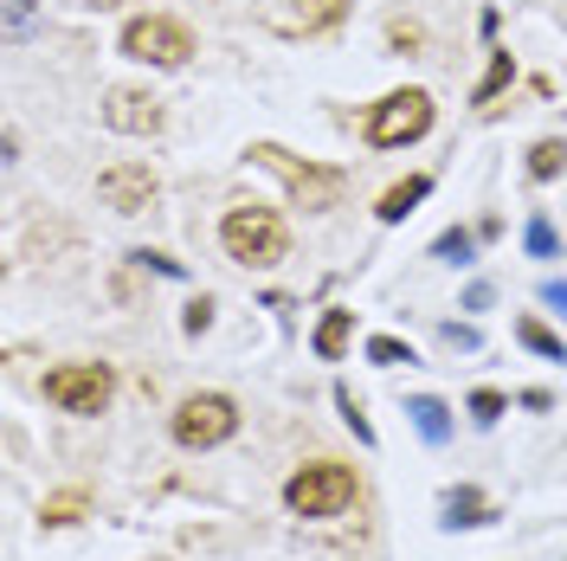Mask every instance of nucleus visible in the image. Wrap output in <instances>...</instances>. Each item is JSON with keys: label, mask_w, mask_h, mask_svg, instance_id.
<instances>
[{"label": "nucleus", "mask_w": 567, "mask_h": 561, "mask_svg": "<svg viewBox=\"0 0 567 561\" xmlns=\"http://www.w3.org/2000/svg\"><path fill=\"white\" fill-rule=\"evenodd\" d=\"M219 246L233 265H251V272H265V265H278L284 258V220L271 207H258V201H239V207H226L219 220Z\"/></svg>", "instance_id": "nucleus-1"}, {"label": "nucleus", "mask_w": 567, "mask_h": 561, "mask_svg": "<svg viewBox=\"0 0 567 561\" xmlns=\"http://www.w3.org/2000/svg\"><path fill=\"white\" fill-rule=\"evenodd\" d=\"M284 503L297 510V517H342L354 503V471L349 465H336V458H317V465H303L290 484H284Z\"/></svg>", "instance_id": "nucleus-2"}, {"label": "nucleus", "mask_w": 567, "mask_h": 561, "mask_svg": "<svg viewBox=\"0 0 567 561\" xmlns=\"http://www.w3.org/2000/svg\"><path fill=\"white\" fill-rule=\"evenodd\" d=\"M251 155H258V162H265V169L284 181V187H290V201H297V207H310V213L336 207V201H342V187H349V181H342V169L297 162V155H290V149H278V142H258Z\"/></svg>", "instance_id": "nucleus-3"}, {"label": "nucleus", "mask_w": 567, "mask_h": 561, "mask_svg": "<svg viewBox=\"0 0 567 561\" xmlns=\"http://www.w3.org/2000/svg\"><path fill=\"white\" fill-rule=\"evenodd\" d=\"M123 59L175 71V65H187V59H194V33H187L181 20H168V13H142V20H130V27H123Z\"/></svg>", "instance_id": "nucleus-4"}, {"label": "nucleus", "mask_w": 567, "mask_h": 561, "mask_svg": "<svg viewBox=\"0 0 567 561\" xmlns=\"http://www.w3.org/2000/svg\"><path fill=\"white\" fill-rule=\"evenodd\" d=\"M233 432H239V407L226 394H187L175 407V446H187V452L226 446Z\"/></svg>", "instance_id": "nucleus-5"}, {"label": "nucleus", "mask_w": 567, "mask_h": 561, "mask_svg": "<svg viewBox=\"0 0 567 561\" xmlns=\"http://www.w3.org/2000/svg\"><path fill=\"white\" fill-rule=\"evenodd\" d=\"M110 394H116V375H110L104 361H71V368L45 375V400L59 414H104Z\"/></svg>", "instance_id": "nucleus-6"}, {"label": "nucleus", "mask_w": 567, "mask_h": 561, "mask_svg": "<svg viewBox=\"0 0 567 561\" xmlns=\"http://www.w3.org/2000/svg\"><path fill=\"white\" fill-rule=\"evenodd\" d=\"M425 130H432V98H425L420 84H406V91L381 98V104H374V116H368V142H374V149L420 142Z\"/></svg>", "instance_id": "nucleus-7"}, {"label": "nucleus", "mask_w": 567, "mask_h": 561, "mask_svg": "<svg viewBox=\"0 0 567 561\" xmlns=\"http://www.w3.org/2000/svg\"><path fill=\"white\" fill-rule=\"evenodd\" d=\"M97 194H104V207H116V213H142L162 194V181H155L148 162H116V169L97 175Z\"/></svg>", "instance_id": "nucleus-8"}, {"label": "nucleus", "mask_w": 567, "mask_h": 561, "mask_svg": "<svg viewBox=\"0 0 567 561\" xmlns=\"http://www.w3.org/2000/svg\"><path fill=\"white\" fill-rule=\"evenodd\" d=\"M104 123L116 130V136H155V130H162V98L116 84V91L104 98Z\"/></svg>", "instance_id": "nucleus-9"}, {"label": "nucleus", "mask_w": 567, "mask_h": 561, "mask_svg": "<svg viewBox=\"0 0 567 561\" xmlns=\"http://www.w3.org/2000/svg\"><path fill=\"white\" fill-rule=\"evenodd\" d=\"M342 13H349V0H290V13H284L278 27L284 33H329Z\"/></svg>", "instance_id": "nucleus-10"}, {"label": "nucleus", "mask_w": 567, "mask_h": 561, "mask_svg": "<svg viewBox=\"0 0 567 561\" xmlns=\"http://www.w3.org/2000/svg\"><path fill=\"white\" fill-rule=\"evenodd\" d=\"M425 194H432V181H425V175H406L400 187H388V194H381V207H374V213H381L388 226H400V220H406V213L420 207Z\"/></svg>", "instance_id": "nucleus-11"}, {"label": "nucleus", "mask_w": 567, "mask_h": 561, "mask_svg": "<svg viewBox=\"0 0 567 561\" xmlns=\"http://www.w3.org/2000/svg\"><path fill=\"white\" fill-rule=\"evenodd\" d=\"M406 414H413V426H420V439H425V446H445V439H452V407H445V400L420 394V400H413Z\"/></svg>", "instance_id": "nucleus-12"}, {"label": "nucleus", "mask_w": 567, "mask_h": 561, "mask_svg": "<svg viewBox=\"0 0 567 561\" xmlns=\"http://www.w3.org/2000/svg\"><path fill=\"white\" fill-rule=\"evenodd\" d=\"M445 529H477V523H491V503H484V491H452L445 497V517H439Z\"/></svg>", "instance_id": "nucleus-13"}, {"label": "nucleus", "mask_w": 567, "mask_h": 561, "mask_svg": "<svg viewBox=\"0 0 567 561\" xmlns=\"http://www.w3.org/2000/svg\"><path fill=\"white\" fill-rule=\"evenodd\" d=\"M349 329H354V310H329L317 323V355H322V361H342V349H349Z\"/></svg>", "instance_id": "nucleus-14"}, {"label": "nucleus", "mask_w": 567, "mask_h": 561, "mask_svg": "<svg viewBox=\"0 0 567 561\" xmlns=\"http://www.w3.org/2000/svg\"><path fill=\"white\" fill-rule=\"evenodd\" d=\"M516 336H523V349L548 355V361H567L561 336H555V329H548V323H535V316H523V323H516Z\"/></svg>", "instance_id": "nucleus-15"}, {"label": "nucleus", "mask_w": 567, "mask_h": 561, "mask_svg": "<svg viewBox=\"0 0 567 561\" xmlns=\"http://www.w3.org/2000/svg\"><path fill=\"white\" fill-rule=\"evenodd\" d=\"M561 169H567V142L548 136V142H535V149H529V175L535 181H555Z\"/></svg>", "instance_id": "nucleus-16"}, {"label": "nucleus", "mask_w": 567, "mask_h": 561, "mask_svg": "<svg viewBox=\"0 0 567 561\" xmlns=\"http://www.w3.org/2000/svg\"><path fill=\"white\" fill-rule=\"evenodd\" d=\"M509 78H516V65H509V52H496V59H491V78H484V84L471 91V104H496V91H503Z\"/></svg>", "instance_id": "nucleus-17"}, {"label": "nucleus", "mask_w": 567, "mask_h": 561, "mask_svg": "<svg viewBox=\"0 0 567 561\" xmlns=\"http://www.w3.org/2000/svg\"><path fill=\"white\" fill-rule=\"evenodd\" d=\"M45 523H78L84 517V491H59V497H45V510H39Z\"/></svg>", "instance_id": "nucleus-18"}, {"label": "nucleus", "mask_w": 567, "mask_h": 561, "mask_svg": "<svg viewBox=\"0 0 567 561\" xmlns=\"http://www.w3.org/2000/svg\"><path fill=\"white\" fill-rule=\"evenodd\" d=\"M368 361H374V368H400V361H413V349H406L400 336H374V343H368Z\"/></svg>", "instance_id": "nucleus-19"}, {"label": "nucleus", "mask_w": 567, "mask_h": 561, "mask_svg": "<svg viewBox=\"0 0 567 561\" xmlns=\"http://www.w3.org/2000/svg\"><path fill=\"white\" fill-rule=\"evenodd\" d=\"M336 407H342V420L354 426V439H361V446H374V426H368V414H361V400H354L349 387H336Z\"/></svg>", "instance_id": "nucleus-20"}, {"label": "nucleus", "mask_w": 567, "mask_h": 561, "mask_svg": "<svg viewBox=\"0 0 567 561\" xmlns=\"http://www.w3.org/2000/svg\"><path fill=\"white\" fill-rule=\"evenodd\" d=\"M503 407H509V400H503L496 387H477V394H471V420H477V426H496V420H503Z\"/></svg>", "instance_id": "nucleus-21"}, {"label": "nucleus", "mask_w": 567, "mask_h": 561, "mask_svg": "<svg viewBox=\"0 0 567 561\" xmlns=\"http://www.w3.org/2000/svg\"><path fill=\"white\" fill-rule=\"evenodd\" d=\"M523 239H529V252H535V258H555V226H548L542 213L529 220V233H523Z\"/></svg>", "instance_id": "nucleus-22"}, {"label": "nucleus", "mask_w": 567, "mask_h": 561, "mask_svg": "<svg viewBox=\"0 0 567 561\" xmlns=\"http://www.w3.org/2000/svg\"><path fill=\"white\" fill-rule=\"evenodd\" d=\"M439 258H452V265H464V258H471V233H439Z\"/></svg>", "instance_id": "nucleus-23"}, {"label": "nucleus", "mask_w": 567, "mask_h": 561, "mask_svg": "<svg viewBox=\"0 0 567 561\" xmlns=\"http://www.w3.org/2000/svg\"><path fill=\"white\" fill-rule=\"evenodd\" d=\"M207 323H213V297H194V304H187V316H181V329H187V336H200Z\"/></svg>", "instance_id": "nucleus-24"}, {"label": "nucleus", "mask_w": 567, "mask_h": 561, "mask_svg": "<svg viewBox=\"0 0 567 561\" xmlns=\"http://www.w3.org/2000/svg\"><path fill=\"white\" fill-rule=\"evenodd\" d=\"M136 265H148V272H162V278H181L175 258H162V252H136Z\"/></svg>", "instance_id": "nucleus-25"}, {"label": "nucleus", "mask_w": 567, "mask_h": 561, "mask_svg": "<svg viewBox=\"0 0 567 561\" xmlns=\"http://www.w3.org/2000/svg\"><path fill=\"white\" fill-rule=\"evenodd\" d=\"M445 343H452V349H477V329H471V323H445Z\"/></svg>", "instance_id": "nucleus-26"}, {"label": "nucleus", "mask_w": 567, "mask_h": 561, "mask_svg": "<svg viewBox=\"0 0 567 561\" xmlns=\"http://www.w3.org/2000/svg\"><path fill=\"white\" fill-rule=\"evenodd\" d=\"M464 310H491V284H471L464 290Z\"/></svg>", "instance_id": "nucleus-27"}, {"label": "nucleus", "mask_w": 567, "mask_h": 561, "mask_svg": "<svg viewBox=\"0 0 567 561\" xmlns=\"http://www.w3.org/2000/svg\"><path fill=\"white\" fill-rule=\"evenodd\" d=\"M27 20H33V7H27V0H7V27H13V33H20V27H27Z\"/></svg>", "instance_id": "nucleus-28"}, {"label": "nucleus", "mask_w": 567, "mask_h": 561, "mask_svg": "<svg viewBox=\"0 0 567 561\" xmlns=\"http://www.w3.org/2000/svg\"><path fill=\"white\" fill-rule=\"evenodd\" d=\"M393 45H420V27H406V20H393Z\"/></svg>", "instance_id": "nucleus-29"}, {"label": "nucleus", "mask_w": 567, "mask_h": 561, "mask_svg": "<svg viewBox=\"0 0 567 561\" xmlns=\"http://www.w3.org/2000/svg\"><path fill=\"white\" fill-rule=\"evenodd\" d=\"M542 297H548V304H555V310L567 316V284H542Z\"/></svg>", "instance_id": "nucleus-30"}]
</instances>
